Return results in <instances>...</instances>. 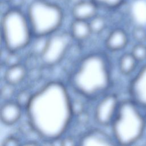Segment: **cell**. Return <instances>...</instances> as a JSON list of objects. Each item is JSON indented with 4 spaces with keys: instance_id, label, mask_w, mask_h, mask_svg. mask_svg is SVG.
<instances>
[{
    "instance_id": "6da1fadb",
    "label": "cell",
    "mask_w": 146,
    "mask_h": 146,
    "mask_svg": "<svg viewBox=\"0 0 146 146\" xmlns=\"http://www.w3.org/2000/svg\"><path fill=\"white\" fill-rule=\"evenodd\" d=\"M26 108L33 129L50 140H56L64 133L73 115L67 90L56 82L46 84L33 95Z\"/></svg>"
},
{
    "instance_id": "7a4b0ae2",
    "label": "cell",
    "mask_w": 146,
    "mask_h": 146,
    "mask_svg": "<svg viewBox=\"0 0 146 146\" xmlns=\"http://www.w3.org/2000/svg\"><path fill=\"white\" fill-rule=\"evenodd\" d=\"M73 87L81 94L94 98L109 87L110 74L106 59L94 54L83 58L71 78Z\"/></svg>"
},
{
    "instance_id": "3957f363",
    "label": "cell",
    "mask_w": 146,
    "mask_h": 146,
    "mask_svg": "<svg viewBox=\"0 0 146 146\" xmlns=\"http://www.w3.org/2000/svg\"><path fill=\"white\" fill-rule=\"evenodd\" d=\"M137 107L132 100H125L119 104L112 125L114 137L120 145L132 144L143 133L145 120Z\"/></svg>"
},
{
    "instance_id": "277c9868",
    "label": "cell",
    "mask_w": 146,
    "mask_h": 146,
    "mask_svg": "<svg viewBox=\"0 0 146 146\" xmlns=\"http://www.w3.org/2000/svg\"><path fill=\"white\" fill-rule=\"evenodd\" d=\"M63 18L61 9L47 1L35 0L28 7L27 19L35 36L52 34L60 26Z\"/></svg>"
},
{
    "instance_id": "5b68a950",
    "label": "cell",
    "mask_w": 146,
    "mask_h": 146,
    "mask_svg": "<svg viewBox=\"0 0 146 146\" xmlns=\"http://www.w3.org/2000/svg\"><path fill=\"white\" fill-rule=\"evenodd\" d=\"M2 38L6 49L17 51L30 41L32 31L26 17L18 9H11L3 14L1 21Z\"/></svg>"
},
{
    "instance_id": "8992f818",
    "label": "cell",
    "mask_w": 146,
    "mask_h": 146,
    "mask_svg": "<svg viewBox=\"0 0 146 146\" xmlns=\"http://www.w3.org/2000/svg\"><path fill=\"white\" fill-rule=\"evenodd\" d=\"M71 34L67 33L52 34L48 40L40 58L46 65L52 66L58 63L65 55L71 43Z\"/></svg>"
},
{
    "instance_id": "52a82bcc",
    "label": "cell",
    "mask_w": 146,
    "mask_h": 146,
    "mask_svg": "<svg viewBox=\"0 0 146 146\" xmlns=\"http://www.w3.org/2000/svg\"><path fill=\"white\" fill-rule=\"evenodd\" d=\"M119 104L116 95L109 94L104 96L98 103L95 108V117L96 121L103 125H107L112 123Z\"/></svg>"
},
{
    "instance_id": "ba28073f",
    "label": "cell",
    "mask_w": 146,
    "mask_h": 146,
    "mask_svg": "<svg viewBox=\"0 0 146 146\" xmlns=\"http://www.w3.org/2000/svg\"><path fill=\"white\" fill-rule=\"evenodd\" d=\"M129 94L132 101L137 106L146 108V64L131 81Z\"/></svg>"
},
{
    "instance_id": "9c48e42d",
    "label": "cell",
    "mask_w": 146,
    "mask_h": 146,
    "mask_svg": "<svg viewBox=\"0 0 146 146\" xmlns=\"http://www.w3.org/2000/svg\"><path fill=\"white\" fill-rule=\"evenodd\" d=\"M22 108L16 102L6 101L1 108L0 115L2 123L7 125L17 123L21 116Z\"/></svg>"
},
{
    "instance_id": "30bf717a",
    "label": "cell",
    "mask_w": 146,
    "mask_h": 146,
    "mask_svg": "<svg viewBox=\"0 0 146 146\" xmlns=\"http://www.w3.org/2000/svg\"><path fill=\"white\" fill-rule=\"evenodd\" d=\"M98 5L94 1H82L74 5L72 15L75 19L87 21L95 16Z\"/></svg>"
},
{
    "instance_id": "8fae6325",
    "label": "cell",
    "mask_w": 146,
    "mask_h": 146,
    "mask_svg": "<svg viewBox=\"0 0 146 146\" xmlns=\"http://www.w3.org/2000/svg\"><path fill=\"white\" fill-rule=\"evenodd\" d=\"M82 145H111L113 141L111 138L105 132L100 130H92L83 137L80 140Z\"/></svg>"
},
{
    "instance_id": "7c38bea8",
    "label": "cell",
    "mask_w": 146,
    "mask_h": 146,
    "mask_svg": "<svg viewBox=\"0 0 146 146\" xmlns=\"http://www.w3.org/2000/svg\"><path fill=\"white\" fill-rule=\"evenodd\" d=\"M128 42V37L125 32L120 29L113 30L106 40V47L112 51H119L124 48Z\"/></svg>"
},
{
    "instance_id": "4fadbf2b",
    "label": "cell",
    "mask_w": 146,
    "mask_h": 146,
    "mask_svg": "<svg viewBox=\"0 0 146 146\" xmlns=\"http://www.w3.org/2000/svg\"><path fill=\"white\" fill-rule=\"evenodd\" d=\"M26 69L25 66L18 64L9 67L4 74L6 82L16 85L20 83L25 78Z\"/></svg>"
},
{
    "instance_id": "5bb4252c",
    "label": "cell",
    "mask_w": 146,
    "mask_h": 146,
    "mask_svg": "<svg viewBox=\"0 0 146 146\" xmlns=\"http://www.w3.org/2000/svg\"><path fill=\"white\" fill-rule=\"evenodd\" d=\"M89 23L86 21L75 19L71 26V34L77 40H83L88 38L91 33Z\"/></svg>"
},
{
    "instance_id": "9a60e30c",
    "label": "cell",
    "mask_w": 146,
    "mask_h": 146,
    "mask_svg": "<svg viewBox=\"0 0 146 146\" xmlns=\"http://www.w3.org/2000/svg\"><path fill=\"white\" fill-rule=\"evenodd\" d=\"M137 62L131 53L124 54L120 58L119 69L123 74H129L135 68Z\"/></svg>"
},
{
    "instance_id": "2e32d148",
    "label": "cell",
    "mask_w": 146,
    "mask_h": 146,
    "mask_svg": "<svg viewBox=\"0 0 146 146\" xmlns=\"http://www.w3.org/2000/svg\"><path fill=\"white\" fill-rule=\"evenodd\" d=\"M48 40L47 36H36V39L31 47L32 52L34 55L41 56L46 49Z\"/></svg>"
},
{
    "instance_id": "e0dca14e",
    "label": "cell",
    "mask_w": 146,
    "mask_h": 146,
    "mask_svg": "<svg viewBox=\"0 0 146 146\" xmlns=\"http://www.w3.org/2000/svg\"><path fill=\"white\" fill-rule=\"evenodd\" d=\"M89 25L91 32L98 34L102 32L106 26V22L103 17L95 15L91 18Z\"/></svg>"
},
{
    "instance_id": "ac0fdd59",
    "label": "cell",
    "mask_w": 146,
    "mask_h": 146,
    "mask_svg": "<svg viewBox=\"0 0 146 146\" xmlns=\"http://www.w3.org/2000/svg\"><path fill=\"white\" fill-rule=\"evenodd\" d=\"M131 54L137 62L143 61L146 59V46L142 43H139L133 46Z\"/></svg>"
},
{
    "instance_id": "d6986e66",
    "label": "cell",
    "mask_w": 146,
    "mask_h": 146,
    "mask_svg": "<svg viewBox=\"0 0 146 146\" xmlns=\"http://www.w3.org/2000/svg\"><path fill=\"white\" fill-rule=\"evenodd\" d=\"M33 95L27 90L19 91L16 96V102L22 107L26 108L29 104Z\"/></svg>"
},
{
    "instance_id": "ffe728a7",
    "label": "cell",
    "mask_w": 146,
    "mask_h": 146,
    "mask_svg": "<svg viewBox=\"0 0 146 146\" xmlns=\"http://www.w3.org/2000/svg\"><path fill=\"white\" fill-rule=\"evenodd\" d=\"M14 86L15 85L6 82V84L2 87L1 95L2 99L8 101L13 97L15 91Z\"/></svg>"
},
{
    "instance_id": "44dd1931",
    "label": "cell",
    "mask_w": 146,
    "mask_h": 146,
    "mask_svg": "<svg viewBox=\"0 0 146 146\" xmlns=\"http://www.w3.org/2000/svg\"><path fill=\"white\" fill-rule=\"evenodd\" d=\"M21 57L16 51H9L4 58V63L8 67L20 64Z\"/></svg>"
},
{
    "instance_id": "7402d4cb",
    "label": "cell",
    "mask_w": 146,
    "mask_h": 146,
    "mask_svg": "<svg viewBox=\"0 0 146 146\" xmlns=\"http://www.w3.org/2000/svg\"><path fill=\"white\" fill-rule=\"evenodd\" d=\"M98 6H101L106 8H116L124 2V0H92Z\"/></svg>"
},
{
    "instance_id": "603a6c76",
    "label": "cell",
    "mask_w": 146,
    "mask_h": 146,
    "mask_svg": "<svg viewBox=\"0 0 146 146\" xmlns=\"http://www.w3.org/2000/svg\"><path fill=\"white\" fill-rule=\"evenodd\" d=\"M132 36L135 40L142 43L146 39V31L143 27L137 26L132 31Z\"/></svg>"
},
{
    "instance_id": "cb8c5ba5",
    "label": "cell",
    "mask_w": 146,
    "mask_h": 146,
    "mask_svg": "<svg viewBox=\"0 0 146 146\" xmlns=\"http://www.w3.org/2000/svg\"><path fill=\"white\" fill-rule=\"evenodd\" d=\"M71 108L73 115H79L83 112L84 105L82 102L79 100H75L71 102Z\"/></svg>"
},
{
    "instance_id": "d4e9b609",
    "label": "cell",
    "mask_w": 146,
    "mask_h": 146,
    "mask_svg": "<svg viewBox=\"0 0 146 146\" xmlns=\"http://www.w3.org/2000/svg\"><path fill=\"white\" fill-rule=\"evenodd\" d=\"M2 145H19V140L14 136H10L6 138L2 143Z\"/></svg>"
},
{
    "instance_id": "484cf974",
    "label": "cell",
    "mask_w": 146,
    "mask_h": 146,
    "mask_svg": "<svg viewBox=\"0 0 146 146\" xmlns=\"http://www.w3.org/2000/svg\"><path fill=\"white\" fill-rule=\"evenodd\" d=\"M9 5L13 9H18L21 7L25 3V0H9L8 2Z\"/></svg>"
},
{
    "instance_id": "4316f807",
    "label": "cell",
    "mask_w": 146,
    "mask_h": 146,
    "mask_svg": "<svg viewBox=\"0 0 146 146\" xmlns=\"http://www.w3.org/2000/svg\"><path fill=\"white\" fill-rule=\"evenodd\" d=\"M61 145H65V146H71L75 145V141L71 137H67L64 138L62 141H61Z\"/></svg>"
},
{
    "instance_id": "83f0119b",
    "label": "cell",
    "mask_w": 146,
    "mask_h": 146,
    "mask_svg": "<svg viewBox=\"0 0 146 146\" xmlns=\"http://www.w3.org/2000/svg\"><path fill=\"white\" fill-rule=\"evenodd\" d=\"M83 0H70V1L71 2V3H72V4H74V5L78 3L79 2L82 1Z\"/></svg>"
},
{
    "instance_id": "f1b7e54d",
    "label": "cell",
    "mask_w": 146,
    "mask_h": 146,
    "mask_svg": "<svg viewBox=\"0 0 146 146\" xmlns=\"http://www.w3.org/2000/svg\"><path fill=\"white\" fill-rule=\"evenodd\" d=\"M3 1H6V2H8L9 0H3Z\"/></svg>"
},
{
    "instance_id": "f546056e",
    "label": "cell",
    "mask_w": 146,
    "mask_h": 146,
    "mask_svg": "<svg viewBox=\"0 0 146 146\" xmlns=\"http://www.w3.org/2000/svg\"><path fill=\"white\" fill-rule=\"evenodd\" d=\"M42 1H48V0H42Z\"/></svg>"
}]
</instances>
